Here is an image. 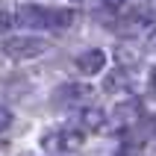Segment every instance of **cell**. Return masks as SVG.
Wrapping results in <instances>:
<instances>
[{
  "label": "cell",
  "instance_id": "5bb4252c",
  "mask_svg": "<svg viewBox=\"0 0 156 156\" xmlns=\"http://www.w3.org/2000/svg\"><path fill=\"white\" fill-rule=\"evenodd\" d=\"M147 44L156 50V27H150V35H147Z\"/></svg>",
  "mask_w": 156,
  "mask_h": 156
},
{
  "label": "cell",
  "instance_id": "9c48e42d",
  "mask_svg": "<svg viewBox=\"0 0 156 156\" xmlns=\"http://www.w3.org/2000/svg\"><path fill=\"white\" fill-rule=\"evenodd\" d=\"M115 56H118V65H121V68H133V65L141 62L139 47H133V44H127V41H121L118 47H115Z\"/></svg>",
  "mask_w": 156,
  "mask_h": 156
},
{
  "label": "cell",
  "instance_id": "7a4b0ae2",
  "mask_svg": "<svg viewBox=\"0 0 156 156\" xmlns=\"http://www.w3.org/2000/svg\"><path fill=\"white\" fill-rule=\"evenodd\" d=\"M41 147L50 153H68L83 147V130L77 127H53L41 136Z\"/></svg>",
  "mask_w": 156,
  "mask_h": 156
},
{
  "label": "cell",
  "instance_id": "30bf717a",
  "mask_svg": "<svg viewBox=\"0 0 156 156\" xmlns=\"http://www.w3.org/2000/svg\"><path fill=\"white\" fill-rule=\"evenodd\" d=\"M9 124H12V112H9L6 106L0 103V133H6V130H9Z\"/></svg>",
  "mask_w": 156,
  "mask_h": 156
},
{
  "label": "cell",
  "instance_id": "8fae6325",
  "mask_svg": "<svg viewBox=\"0 0 156 156\" xmlns=\"http://www.w3.org/2000/svg\"><path fill=\"white\" fill-rule=\"evenodd\" d=\"M12 24H15V18H12V15H6V12H0V33H6Z\"/></svg>",
  "mask_w": 156,
  "mask_h": 156
},
{
  "label": "cell",
  "instance_id": "52a82bcc",
  "mask_svg": "<svg viewBox=\"0 0 156 156\" xmlns=\"http://www.w3.org/2000/svg\"><path fill=\"white\" fill-rule=\"evenodd\" d=\"M80 127L83 130H88V133H100V130H106V112L103 109H97V106H83V112H80Z\"/></svg>",
  "mask_w": 156,
  "mask_h": 156
},
{
  "label": "cell",
  "instance_id": "ba28073f",
  "mask_svg": "<svg viewBox=\"0 0 156 156\" xmlns=\"http://www.w3.org/2000/svg\"><path fill=\"white\" fill-rule=\"evenodd\" d=\"M103 88L109 91V94H127V91H133V80H130V71H127V68H118V71H112V74L106 77Z\"/></svg>",
  "mask_w": 156,
  "mask_h": 156
},
{
  "label": "cell",
  "instance_id": "7c38bea8",
  "mask_svg": "<svg viewBox=\"0 0 156 156\" xmlns=\"http://www.w3.org/2000/svg\"><path fill=\"white\" fill-rule=\"evenodd\" d=\"M147 86H150V97H156V68L150 71V80H147Z\"/></svg>",
  "mask_w": 156,
  "mask_h": 156
},
{
  "label": "cell",
  "instance_id": "3957f363",
  "mask_svg": "<svg viewBox=\"0 0 156 156\" xmlns=\"http://www.w3.org/2000/svg\"><path fill=\"white\" fill-rule=\"evenodd\" d=\"M50 44L44 41V38H33V35H15V38H6V41L0 44V50H3V56H9V59H38L44 50H47Z\"/></svg>",
  "mask_w": 156,
  "mask_h": 156
},
{
  "label": "cell",
  "instance_id": "6da1fadb",
  "mask_svg": "<svg viewBox=\"0 0 156 156\" xmlns=\"http://www.w3.org/2000/svg\"><path fill=\"white\" fill-rule=\"evenodd\" d=\"M74 21L71 9H59V6H18L15 12V24L27 27V30H65Z\"/></svg>",
  "mask_w": 156,
  "mask_h": 156
},
{
  "label": "cell",
  "instance_id": "8992f818",
  "mask_svg": "<svg viewBox=\"0 0 156 156\" xmlns=\"http://www.w3.org/2000/svg\"><path fill=\"white\" fill-rule=\"evenodd\" d=\"M139 115H141L139 100H124V103H118V106H115L112 124H115V127H136Z\"/></svg>",
  "mask_w": 156,
  "mask_h": 156
},
{
  "label": "cell",
  "instance_id": "5b68a950",
  "mask_svg": "<svg viewBox=\"0 0 156 156\" xmlns=\"http://www.w3.org/2000/svg\"><path fill=\"white\" fill-rule=\"evenodd\" d=\"M106 65V53L97 50V47H91V50H83L77 56V68L80 74H86V77H91V74H100Z\"/></svg>",
  "mask_w": 156,
  "mask_h": 156
},
{
  "label": "cell",
  "instance_id": "277c9868",
  "mask_svg": "<svg viewBox=\"0 0 156 156\" xmlns=\"http://www.w3.org/2000/svg\"><path fill=\"white\" fill-rule=\"evenodd\" d=\"M94 97V88L88 86V83H65V86H59L56 91H53V103L65 106V109H71V106H86L88 100Z\"/></svg>",
  "mask_w": 156,
  "mask_h": 156
},
{
  "label": "cell",
  "instance_id": "4fadbf2b",
  "mask_svg": "<svg viewBox=\"0 0 156 156\" xmlns=\"http://www.w3.org/2000/svg\"><path fill=\"white\" fill-rule=\"evenodd\" d=\"M103 6H109V9H121L124 6V0H100Z\"/></svg>",
  "mask_w": 156,
  "mask_h": 156
}]
</instances>
